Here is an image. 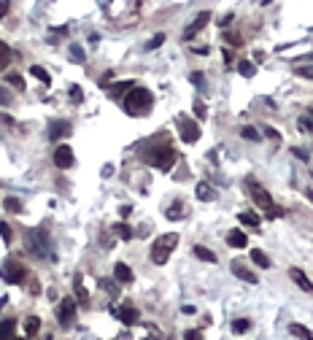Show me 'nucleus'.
Instances as JSON below:
<instances>
[{
    "instance_id": "f257e3e1",
    "label": "nucleus",
    "mask_w": 313,
    "mask_h": 340,
    "mask_svg": "<svg viewBox=\"0 0 313 340\" xmlns=\"http://www.w3.org/2000/svg\"><path fill=\"white\" fill-rule=\"evenodd\" d=\"M151 103H154V95H151L149 89H143V86H135V89H130L127 97H124V108H127L130 113H138V116L149 113Z\"/></svg>"
},
{
    "instance_id": "f03ea898",
    "label": "nucleus",
    "mask_w": 313,
    "mask_h": 340,
    "mask_svg": "<svg viewBox=\"0 0 313 340\" xmlns=\"http://www.w3.org/2000/svg\"><path fill=\"white\" fill-rule=\"evenodd\" d=\"M178 246V235L175 232H168L162 235V238H157L154 243H151V262L154 264H165L173 254V249Z\"/></svg>"
},
{
    "instance_id": "7ed1b4c3",
    "label": "nucleus",
    "mask_w": 313,
    "mask_h": 340,
    "mask_svg": "<svg viewBox=\"0 0 313 340\" xmlns=\"http://www.w3.org/2000/svg\"><path fill=\"white\" fill-rule=\"evenodd\" d=\"M27 251L35 254V257H43V259L49 257V235L43 232L41 227L27 232Z\"/></svg>"
},
{
    "instance_id": "20e7f679",
    "label": "nucleus",
    "mask_w": 313,
    "mask_h": 340,
    "mask_svg": "<svg viewBox=\"0 0 313 340\" xmlns=\"http://www.w3.org/2000/svg\"><path fill=\"white\" fill-rule=\"evenodd\" d=\"M146 162L149 165H154V168L159 170H170L173 168V162H175V151L173 149H154V151H149V157H146Z\"/></svg>"
},
{
    "instance_id": "39448f33",
    "label": "nucleus",
    "mask_w": 313,
    "mask_h": 340,
    "mask_svg": "<svg viewBox=\"0 0 313 340\" xmlns=\"http://www.w3.org/2000/svg\"><path fill=\"white\" fill-rule=\"evenodd\" d=\"M246 189H248V194H251V200L259 205L262 211H265V208H270V205H273V197H270V192H267L265 187H259V184L254 181V178H248V181H246Z\"/></svg>"
},
{
    "instance_id": "423d86ee",
    "label": "nucleus",
    "mask_w": 313,
    "mask_h": 340,
    "mask_svg": "<svg viewBox=\"0 0 313 340\" xmlns=\"http://www.w3.org/2000/svg\"><path fill=\"white\" fill-rule=\"evenodd\" d=\"M0 275L5 278V284H22L25 281V267L19 262H14V259H8L3 264V270H0Z\"/></svg>"
},
{
    "instance_id": "0eeeda50",
    "label": "nucleus",
    "mask_w": 313,
    "mask_h": 340,
    "mask_svg": "<svg viewBox=\"0 0 313 340\" xmlns=\"http://www.w3.org/2000/svg\"><path fill=\"white\" fill-rule=\"evenodd\" d=\"M57 319H60V324H70L73 319H76V300H70V297H65V300H60V305H57Z\"/></svg>"
},
{
    "instance_id": "6e6552de",
    "label": "nucleus",
    "mask_w": 313,
    "mask_h": 340,
    "mask_svg": "<svg viewBox=\"0 0 313 340\" xmlns=\"http://www.w3.org/2000/svg\"><path fill=\"white\" fill-rule=\"evenodd\" d=\"M178 127H181V141H184V143H195L197 138H200V127H197L192 119L178 116Z\"/></svg>"
},
{
    "instance_id": "1a4fd4ad",
    "label": "nucleus",
    "mask_w": 313,
    "mask_h": 340,
    "mask_svg": "<svg viewBox=\"0 0 313 340\" xmlns=\"http://www.w3.org/2000/svg\"><path fill=\"white\" fill-rule=\"evenodd\" d=\"M73 162H76V157H73V149H70V146H57V151H54V165H57V168L68 170Z\"/></svg>"
},
{
    "instance_id": "9d476101",
    "label": "nucleus",
    "mask_w": 313,
    "mask_h": 340,
    "mask_svg": "<svg viewBox=\"0 0 313 340\" xmlns=\"http://www.w3.org/2000/svg\"><path fill=\"white\" fill-rule=\"evenodd\" d=\"M232 275H238V278L246 281V284H257V273H254V270H248L241 259H235V262H232Z\"/></svg>"
},
{
    "instance_id": "9b49d317",
    "label": "nucleus",
    "mask_w": 313,
    "mask_h": 340,
    "mask_svg": "<svg viewBox=\"0 0 313 340\" xmlns=\"http://www.w3.org/2000/svg\"><path fill=\"white\" fill-rule=\"evenodd\" d=\"M113 316H116V319L122 321V324H127V327L138 321V310H135V305H122V308L113 310Z\"/></svg>"
},
{
    "instance_id": "f8f14e48",
    "label": "nucleus",
    "mask_w": 313,
    "mask_h": 340,
    "mask_svg": "<svg viewBox=\"0 0 313 340\" xmlns=\"http://www.w3.org/2000/svg\"><path fill=\"white\" fill-rule=\"evenodd\" d=\"M289 278H292V281H294V284H297L303 292L313 295V284H311V278H308V275H305L300 267H292V270H289Z\"/></svg>"
},
{
    "instance_id": "ddd939ff",
    "label": "nucleus",
    "mask_w": 313,
    "mask_h": 340,
    "mask_svg": "<svg viewBox=\"0 0 313 340\" xmlns=\"http://www.w3.org/2000/svg\"><path fill=\"white\" fill-rule=\"evenodd\" d=\"M208 22H210V11H200V14L195 16V22H192V25L184 30V38H192L197 30H203V27H206Z\"/></svg>"
},
{
    "instance_id": "4468645a",
    "label": "nucleus",
    "mask_w": 313,
    "mask_h": 340,
    "mask_svg": "<svg viewBox=\"0 0 313 340\" xmlns=\"http://www.w3.org/2000/svg\"><path fill=\"white\" fill-rule=\"evenodd\" d=\"M68 132H70V122H65V119H57V122L49 124V138H52V141L68 135Z\"/></svg>"
},
{
    "instance_id": "2eb2a0df",
    "label": "nucleus",
    "mask_w": 313,
    "mask_h": 340,
    "mask_svg": "<svg viewBox=\"0 0 313 340\" xmlns=\"http://www.w3.org/2000/svg\"><path fill=\"white\" fill-rule=\"evenodd\" d=\"M227 243H230L232 249H246L248 238H246L243 229H230V232H227Z\"/></svg>"
},
{
    "instance_id": "dca6fc26",
    "label": "nucleus",
    "mask_w": 313,
    "mask_h": 340,
    "mask_svg": "<svg viewBox=\"0 0 313 340\" xmlns=\"http://www.w3.org/2000/svg\"><path fill=\"white\" fill-rule=\"evenodd\" d=\"M195 194L203 200V203H210V200H216V189L210 187V184H206V181H200V184H197Z\"/></svg>"
},
{
    "instance_id": "f3484780",
    "label": "nucleus",
    "mask_w": 313,
    "mask_h": 340,
    "mask_svg": "<svg viewBox=\"0 0 313 340\" xmlns=\"http://www.w3.org/2000/svg\"><path fill=\"white\" fill-rule=\"evenodd\" d=\"M113 275H116V281H122V284H130V281L135 278V273L127 267L124 262H116V267H113Z\"/></svg>"
},
{
    "instance_id": "a211bd4d",
    "label": "nucleus",
    "mask_w": 313,
    "mask_h": 340,
    "mask_svg": "<svg viewBox=\"0 0 313 340\" xmlns=\"http://www.w3.org/2000/svg\"><path fill=\"white\" fill-rule=\"evenodd\" d=\"M38 330H41V319H38V316H27V319H25V335L27 338H35Z\"/></svg>"
},
{
    "instance_id": "6ab92c4d",
    "label": "nucleus",
    "mask_w": 313,
    "mask_h": 340,
    "mask_svg": "<svg viewBox=\"0 0 313 340\" xmlns=\"http://www.w3.org/2000/svg\"><path fill=\"white\" fill-rule=\"evenodd\" d=\"M238 219H241V224H246V227H251V229L259 227V216L254 211H241V216H238Z\"/></svg>"
},
{
    "instance_id": "aec40b11",
    "label": "nucleus",
    "mask_w": 313,
    "mask_h": 340,
    "mask_svg": "<svg viewBox=\"0 0 313 340\" xmlns=\"http://www.w3.org/2000/svg\"><path fill=\"white\" fill-rule=\"evenodd\" d=\"M113 232L119 235L122 240H133L135 238V232H133V227H127L124 222H119V224H113Z\"/></svg>"
},
{
    "instance_id": "412c9836",
    "label": "nucleus",
    "mask_w": 313,
    "mask_h": 340,
    "mask_svg": "<svg viewBox=\"0 0 313 340\" xmlns=\"http://www.w3.org/2000/svg\"><path fill=\"white\" fill-rule=\"evenodd\" d=\"M73 289H76L78 302H89V295H87V289H84V284H81V275H76V278H73Z\"/></svg>"
},
{
    "instance_id": "4be33fe9",
    "label": "nucleus",
    "mask_w": 313,
    "mask_h": 340,
    "mask_svg": "<svg viewBox=\"0 0 313 340\" xmlns=\"http://www.w3.org/2000/svg\"><path fill=\"white\" fill-rule=\"evenodd\" d=\"M248 330H251V321L248 319H235L232 321V332H235V335H246Z\"/></svg>"
},
{
    "instance_id": "5701e85b",
    "label": "nucleus",
    "mask_w": 313,
    "mask_h": 340,
    "mask_svg": "<svg viewBox=\"0 0 313 340\" xmlns=\"http://www.w3.org/2000/svg\"><path fill=\"white\" fill-rule=\"evenodd\" d=\"M238 71H241V76H246V78H254V76H257V65H254V62H248V60H243L241 65H238Z\"/></svg>"
},
{
    "instance_id": "b1692460",
    "label": "nucleus",
    "mask_w": 313,
    "mask_h": 340,
    "mask_svg": "<svg viewBox=\"0 0 313 340\" xmlns=\"http://www.w3.org/2000/svg\"><path fill=\"white\" fill-rule=\"evenodd\" d=\"M195 257L203 259V262H216V254L210 249H206V246H195Z\"/></svg>"
},
{
    "instance_id": "393cba45",
    "label": "nucleus",
    "mask_w": 313,
    "mask_h": 340,
    "mask_svg": "<svg viewBox=\"0 0 313 340\" xmlns=\"http://www.w3.org/2000/svg\"><path fill=\"white\" fill-rule=\"evenodd\" d=\"M251 259H254V262L259 264V267H265V270H267V267H270V264H273V262H270V259H267V254H265V251H262V249H254V251H251Z\"/></svg>"
},
{
    "instance_id": "a878e982",
    "label": "nucleus",
    "mask_w": 313,
    "mask_h": 340,
    "mask_svg": "<svg viewBox=\"0 0 313 340\" xmlns=\"http://www.w3.org/2000/svg\"><path fill=\"white\" fill-rule=\"evenodd\" d=\"M133 81H119V84H113L111 86V97H122L124 95V92H127V89H133Z\"/></svg>"
},
{
    "instance_id": "bb28decb",
    "label": "nucleus",
    "mask_w": 313,
    "mask_h": 340,
    "mask_svg": "<svg viewBox=\"0 0 313 340\" xmlns=\"http://www.w3.org/2000/svg\"><path fill=\"white\" fill-rule=\"evenodd\" d=\"M297 127H300V132H305V135H313V116H300Z\"/></svg>"
},
{
    "instance_id": "cd10ccee",
    "label": "nucleus",
    "mask_w": 313,
    "mask_h": 340,
    "mask_svg": "<svg viewBox=\"0 0 313 340\" xmlns=\"http://www.w3.org/2000/svg\"><path fill=\"white\" fill-rule=\"evenodd\" d=\"M289 332H292L294 338H311L313 335L308 327H303V324H289Z\"/></svg>"
},
{
    "instance_id": "c85d7f7f",
    "label": "nucleus",
    "mask_w": 313,
    "mask_h": 340,
    "mask_svg": "<svg viewBox=\"0 0 313 340\" xmlns=\"http://www.w3.org/2000/svg\"><path fill=\"white\" fill-rule=\"evenodd\" d=\"M30 73H33V76L38 78V81H43V84H46V86L52 84V76H49V73L43 71V68H38V65H35V68H30Z\"/></svg>"
},
{
    "instance_id": "c756f323",
    "label": "nucleus",
    "mask_w": 313,
    "mask_h": 340,
    "mask_svg": "<svg viewBox=\"0 0 313 340\" xmlns=\"http://www.w3.org/2000/svg\"><path fill=\"white\" fill-rule=\"evenodd\" d=\"M68 51H70V60L73 62H84V60H87L84 49H81V46H76V43H70V49H68Z\"/></svg>"
},
{
    "instance_id": "7c9ffc66",
    "label": "nucleus",
    "mask_w": 313,
    "mask_h": 340,
    "mask_svg": "<svg viewBox=\"0 0 313 340\" xmlns=\"http://www.w3.org/2000/svg\"><path fill=\"white\" fill-rule=\"evenodd\" d=\"M11 335H14V319L0 321V338H11Z\"/></svg>"
},
{
    "instance_id": "2f4dec72",
    "label": "nucleus",
    "mask_w": 313,
    "mask_h": 340,
    "mask_svg": "<svg viewBox=\"0 0 313 340\" xmlns=\"http://www.w3.org/2000/svg\"><path fill=\"white\" fill-rule=\"evenodd\" d=\"M241 135L246 138V141H251V143H257V141H262V135H259V132L254 130V127H248V124H246V127H243V130H241Z\"/></svg>"
},
{
    "instance_id": "473e14b6",
    "label": "nucleus",
    "mask_w": 313,
    "mask_h": 340,
    "mask_svg": "<svg viewBox=\"0 0 313 340\" xmlns=\"http://www.w3.org/2000/svg\"><path fill=\"white\" fill-rule=\"evenodd\" d=\"M8 60H11V51L5 43H0V71H5L8 68Z\"/></svg>"
},
{
    "instance_id": "72a5a7b5",
    "label": "nucleus",
    "mask_w": 313,
    "mask_h": 340,
    "mask_svg": "<svg viewBox=\"0 0 313 340\" xmlns=\"http://www.w3.org/2000/svg\"><path fill=\"white\" fill-rule=\"evenodd\" d=\"M5 84L16 86V89H25V81H22V76H16V73H5Z\"/></svg>"
},
{
    "instance_id": "f704fd0d",
    "label": "nucleus",
    "mask_w": 313,
    "mask_h": 340,
    "mask_svg": "<svg viewBox=\"0 0 313 340\" xmlns=\"http://www.w3.org/2000/svg\"><path fill=\"white\" fill-rule=\"evenodd\" d=\"M283 213H286V211H283V208H278V205L273 203L270 208H265V219H281Z\"/></svg>"
},
{
    "instance_id": "c9c22d12",
    "label": "nucleus",
    "mask_w": 313,
    "mask_h": 340,
    "mask_svg": "<svg viewBox=\"0 0 313 340\" xmlns=\"http://www.w3.org/2000/svg\"><path fill=\"white\" fill-rule=\"evenodd\" d=\"M162 43H165V36H162V33H159V36H154L149 43H146V51H154L157 46H162Z\"/></svg>"
},
{
    "instance_id": "e433bc0d",
    "label": "nucleus",
    "mask_w": 313,
    "mask_h": 340,
    "mask_svg": "<svg viewBox=\"0 0 313 340\" xmlns=\"http://www.w3.org/2000/svg\"><path fill=\"white\" fill-rule=\"evenodd\" d=\"M195 116H200V119H206V116H208V111H206V103H203L200 97H197V100H195Z\"/></svg>"
},
{
    "instance_id": "4c0bfd02",
    "label": "nucleus",
    "mask_w": 313,
    "mask_h": 340,
    "mask_svg": "<svg viewBox=\"0 0 313 340\" xmlns=\"http://www.w3.org/2000/svg\"><path fill=\"white\" fill-rule=\"evenodd\" d=\"M11 100H14V97H11V92L0 84V106H11Z\"/></svg>"
},
{
    "instance_id": "58836bf2",
    "label": "nucleus",
    "mask_w": 313,
    "mask_h": 340,
    "mask_svg": "<svg viewBox=\"0 0 313 340\" xmlns=\"http://www.w3.org/2000/svg\"><path fill=\"white\" fill-rule=\"evenodd\" d=\"M0 238H3L5 243H11V227L3 222V219H0Z\"/></svg>"
},
{
    "instance_id": "ea45409f",
    "label": "nucleus",
    "mask_w": 313,
    "mask_h": 340,
    "mask_svg": "<svg viewBox=\"0 0 313 340\" xmlns=\"http://www.w3.org/2000/svg\"><path fill=\"white\" fill-rule=\"evenodd\" d=\"M70 100H73V103H81V100H84V95H81V86H76V84L70 86Z\"/></svg>"
},
{
    "instance_id": "a19ab883",
    "label": "nucleus",
    "mask_w": 313,
    "mask_h": 340,
    "mask_svg": "<svg viewBox=\"0 0 313 340\" xmlns=\"http://www.w3.org/2000/svg\"><path fill=\"white\" fill-rule=\"evenodd\" d=\"M5 208L8 211H22V203L16 197H5Z\"/></svg>"
},
{
    "instance_id": "79ce46f5",
    "label": "nucleus",
    "mask_w": 313,
    "mask_h": 340,
    "mask_svg": "<svg viewBox=\"0 0 313 340\" xmlns=\"http://www.w3.org/2000/svg\"><path fill=\"white\" fill-rule=\"evenodd\" d=\"M189 81H192V84H197V86H206V76H203V73H192Z\"/></svg>"
},
{
    "instance_id": "37998d69",
    "label": "nucleus",
    "mask_w": 313,
    "mask_h": 340,
    "mask_svg": "<svg viewBox=\"0 0 313 340\" xmlns=\"http://www.w3.org/2000/svg\"><path fill=\"white\" fill-rule=\"evenodd\" d=\"M224 38H227V41H230L232 46H241V43H243V41H241V36H238V33H227Z\"/></svg>"
},
{
    "instance_id": "c03bdc74",
    "label": "nucleus",
    "mask_w": 313,
    "mask_h": 340,
    "mask_svg": "<svg viewBox=\"0 0 313 340\" xmlns=\"http://www.w3.org/2000/svg\"><path fill=\"white\" fill-rule=\"evenodd\" d=\"M8 8H11V0H0V19L8 14Z\"/></svg>"
},
{
    "instance_id": "a18cd8bd",
    "label": "nucleus",
    "mask_w": 313,
    "mask_h": 340,
    "mask_svg": "<svg viewBox=\"0 0 313 340\" xmlns=\"http://www.w3.org/2000/svg\"><path fill=\"white\" fill-rule=\"evenodd\" d=\"M184 338H186V340H197V338H203V332H197V330H189V332H184Z\"/></svg>"
},
{
    "instance_id": "49530a36",
    "label": "nucleus",
    "mask_w": 313,
    "mask_h": 340,
    "mask_svg": "<svg viewBox=\"0 0 313 340\" xmlns=\"http://www.w3.org/2000/svg\"><path fill=\"white\" fill-rule=\"evenodd\" d=\"M30 292H33V295H38V292H41V286H38V281H35V278L30 281Z\"/></svg>"
},
{
    "instance_id": "de8ad7c7",
    "label": "nucleus",
    "mask_w": 313,
    "mask_h": 340,
    "mask_svg": "<svg viewBox=\"0 0 313 340\" xmlns=\"http://www.w3.org/2000/svg\"><path fill=\"white\" fill-rule=\"evenodd\" d=\"M265 132H267V138H273V141H278V132L273 130V127H265Z\"/></svg>"
},
{
    "instance_id": "09e8293b",
    "label": "nucleus",
    "mask_w": 313,
    "mask_h": 340,
    "mask_svg": "<svg viewBox=\"0 0 313 340\" xmlns=\"http://www.w3.org/2000/svg\"><path fill=\"white\" fill-rule=\"evenodd\" d=\"M0 122H3V124H14V119H11L8 113H0Z\"/></svg>"
},
{
    "instance_id": "8fccbe9b",
    "label": "nucleus",
    "mask_w": 313,
    "mask_h": 340,
    "mask_svg": "<svg viewBox=\"0 0 313 340\" xmlns=\"http://www.w3.org/2000/svg\"><path fill=\"white\" fill-rule=\"evenodd\" d=\"M292 154H297V157H300V159H308V154H305V151H303V149H292Z\"/></svg>"
},
{
    "instance_id": "3c124183",
    "label": "nucleus",
    "mask_w": 313,
    "mask_h": 340,
    "mask_svg": "<svg viewBox=\"0 0 313 340\" xmlns=\"http://www.w3.org/2000/svg\"><path fill=\"white\" fill-rule=\"evenodd\" d=\"M192 51H195V54H208V49H206V46H195Z\"/></svg>"
},
{
    "instance_id": "603ef678",
    "label": "nucleus",
    "mask_w": 313,
    "mask_h": 340,
    "mask_svg": "<svg viewBox=\"0 0 313 340\" xmlns=\"http://www.w3.org/2000/svg\"><path fill=\"white\" fill-rule=\"evenodd\" d=\"M305 194H308V200H311V203H313V192H311V189H308V192H305Z\"/></svg>"
},
{
    "instance_id": "864d4df0",
    "label": "nucleus",
    "mask_w": 313,
    "mask_h": 340,
    "mask_svg": "<svg viewBox=\"0 0 313 340\" xmlns=\"http://www.w3.org/2000/svg\"><path fill=\"white\" fill-rule=\"evenodd\" d=\"M267 3H270V0H262V5H267Z\"/></svg>"
}]
</instances>
